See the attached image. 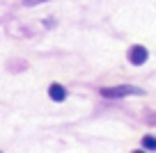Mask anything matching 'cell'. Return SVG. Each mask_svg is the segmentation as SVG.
Segmentation results:
<instances>
[{"instance_id": "6da1fadb", "label": "cell", "mask_w": 156, "mask_h": 153, "mask_svg": "<svg viewBox=\"0 0 156 153\" xmlns=\"http://www.w3.org/2000/svg\"><path fill=\"white\" fill-rule=\"evenodd\" d=\"M142 89L133 85H117V87H103L101 96L103 98H124V96H140Z\"/></svg>"}, {"instance_id": "7a4b0ae2", "label": "cell", "mask_w": 156, "mask_h": 153, "mask_svg": "<svg viewBox=\"0 0 156 153\" xmlns=\"http://www.w3.org/2000/svg\"><path fill=\"white\" fill-rule=\"evenodd\" d=\"M147 57H149V53H147V48H145V46H133L131 50H129V62L136 64V66L145 64Z\"/></svg>"}, {"instance_id": "3957f363", "label": "cell", "mask_w": 156, "mask_h": 153, "mask_svg": "<svg viewBox=\"0 0 156 153\" xmlns=\"http://www.w3.org/2000/svg\"><path fill=\"white\" fill-rule=\"evenodd\" d=\"M48 94H51V98H53L55 103H62V100L67 98V89H64L62 85H51L48 87Z\"/></svg>"}, {"instance_id": "277c9868", "label": "cell", "mask_w": 156, "mask_h": 153, "mask_svg": "<svg viewBox=\"0 0 156 153\" xmlns=\"http://www.w3.org/2000/svg\"><path fill=\"white\" fill-rule=\"evenodd\" d=\"M142 148L154 151V148H156V139H154V137H145V139H142Z\"/></svg>"}, {"instance_id": "5b68a950", "label": "cell", "mask_w": 156, "mask_h": 153, "mask_svg": "<svg viewBox=\"0 0 156 153\" xmlns=\"http://www.w3.org/2000/svg\"><path fill=\"white\" fill-rule=\"evenodd\" d=\"M25 5H39V2H46V0H23Z\"/></svg>"}]
</instances>
